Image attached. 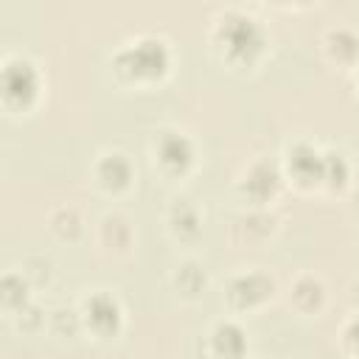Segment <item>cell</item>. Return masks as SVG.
<instances>
[{"label": "cell", "instance_id": "cell-1", "mask_svg": "<svg viewBox=\"0 0 359 359\" xmlns=\"http://www.w3.org/2000/svg\"><path fill=\"white\" fill-rule=\"evenodd\" d=\"M222 56L227 62H236V65H250L261 56L264 45H266V36H264V28L241 14V11H230L219 20L216 25V34H213Z\"/></svg>", "mask_w": 359, "mask_h": 359}, {"label": "cell", "instance_id": "cell-2", "mask_svg": "<svg viewBox=\"0 0 359 359\" xmlns=\"http://www.w3.org/2000/svg\"><path fill=\"white\" fill-rule=\"evenodd\" d=\"M168 65H171V53H168L165 42L154 39V36H143L137 42H129L112 59L115 73L123 81H137V84L163 79Z\"/></svg>", "mask_w": 359, "mask_h": 359}, {"label": "cell", "instance_id": "cell-3", "mask_svg": "<svg viewBox=\"0 0 359 359\" xmlns=\"http://www.w3.org/2000/svg\"><path fill=\"white\" fill-rule=\"evenodd\" d=\"M0 93L8 107H31L39 95V70L28 59H8L0 76Z\"/></svg>", "mask_w": 359, "mask_h": 359}, {"label": "cell", "instance_id": "cell-4", "mask_svg": "<svg viewBox=\"0 0 359 359\" xmlns=\"http://www.w3.org/2000/svg\"><path fill=\"white\" fill-rule=\"evenodd\" d=\"M81 320L84 325L95 334V337H115L123 325V309L118 303L115 294L109 292H95L84 300L81 309Z\"/></svg>", "mask_w": 359, "mask_h": 359}, {"label": "cell", "instance_id": "cell-5", "mask_svg": "<svg viewBox=\"0 0 359 359\" xmlns=\"http://www.w3.org/2000/svg\"><path fill=\"white\" fill-rule=\"evenodd\" d=\"M154 160L168 174H185L194 165V143L180 132H160L154 137Z\"/></svg>", "mask_w": 359, "mask_h": 359}, {"label": "cell", "instance_id": "cell-6", "mask_svg": "<svg viewBox=\"0 0 359 359\" xmlns=\"http://www.w3.org/2000/svg\"><path fill=\"white\" fill-rule=\"evenodd\" d=\"M269 294H272V278L261 275V272L238 275L227 286V300L233 309H252V306L264 303Z\"/></svg>", "mask_w": 359, "mask_h": 359}, {"label": "cell", "instance_id": "cell-7", "mask_svg": "<svg viewBox=\"0 0 359 359\" xmlns=\"http://www.w3.org/2000/svg\"><path fill=\"white\" fill-rule=\"evenodd\" d=\"M286 171L297 185H317L323 182V154L309 143H297L286 154Z\"/></svg>", "mask_w": 359, "mask_h": 359}, {"label": "cell", "instance_id": "cell-8", "mask_svg": "<svg viewBox=\"0 0 359 359\" xmlns=\"http://www.w3.org/2000/svg\"><path fill=\"white\" fill-rule=\"evenodd\" d=\"M210 351L219 359H244L247 353V334L241 325L224 320L210 331Z\"/></svg>", "mask_w": 359, "mask_h": 359}, {"label": "cell", "instance_id": "cell-9", "mask_svg": "<svg viewBox=\"0 0 359 359\" xmlns=\"http://www.w3.org/2000/svg\"><path fill=\"white\" fill-rule=\"evenodd\" d=\"M95 177L101 182V188H107V191H123L132 182V163L121 151L104 154L98 160V165H95Z\"/></svg>", "mask_w": 359, "mask_h": 359}, {"label": "cell", "instance_id": "cell-10", "mask_svg": "<svg viewBox=\"0 0 359 359\" xmlns=\"http://www.w3.org/2000/svg\"><path fill=\"white\" fill-rule=\"evenodd\" d=\"M278 185H280L278 171H275L269 163H255V165L247 171L244 182H241V191H244L252 202H266V199L275 196Z\"/></svg>", "mask_w": 359, "mask_h": 359}, {"label": "cell", "instance_id": "cell-11", "mask_svg": "<svg viewBox=\"0 0 359 359\" xmlns=\"http://www.w3.org/2000/svg\"><path fill=\"white\" fill-rule=\"evenodd\" d=\"M292 297H294V303H297L303 311H314V309L323 306V297H325V294H323V283H320L317 278H311V275H303V278L294 280Z\"/></svg>", "mask_w": 359, "mask_h": 359}, {"label": "cell", "instance_id": "cell-12", "mask_svg": "<svg viewBox=\"0 0 359 359\" xmlns=\"http://www.w3.org/2000/svg\"><path fill=\"white\" fill-rule=\"evenodd\" d=\"M174 283H177V289L182 292V294H188V297H194V294H199L202 289H205V283H208V275H205V269L199 266V264H182L180 269H177V275H174Z\"/></svg>", "mask_w": 359, "mask_h": 359}, {"label": "cell", "instance_id": "cell-13", "mask_svg": "<svg viewBox=\"0 0 359 359\" xmlns=\"http://www.w3.org/2000/svg\"><path fill=\"white\" fill-rule=\"evenodd\" d=\"M348 177H351V168H348V163H345L342 154H337V151L323 154V182L325 185L342 188L348 182Z\"/></svg>", "mask_w": 359, "mask_h": 359}, {"label": "cell", "instance_id": "cell-14", "mask_svg": "<svg viewBox=\"0 0 359 359\" xmlns=\"http://www.w3.org/2000/svg\"><path fill=\"white\" fill-rule=\"evenodd\" d=\"M171 227L180 236H196L199 233V213H196V208L188 205V202L174 205V210H171Z\"/></svg>", "mask_w": 359, "mask_h": 359}, {"label": "cell", "instance_id": "cell-15", "mask_svg": "<svg viewBox=\"0 0 359 359\" xmlns=\"http://www.w3.org/2000/svg\"><path fill=\"white\" fill-rule=\"evenodd\" d=\"M3 303L8 309H25L28 306V283L22 280V275L11 272L3 278Z\"/></svg>", "mask_w": 359, "mask_h": 359}, {"label": "cell", "instance_id": "cell-16", "mask_svg": "<svg viewBox=\"0 0 359 359\" xmlns=\"http://www.w3.org/2000/svg\"><path fill=\"white\" fill-rule=\"evenodd\" d=\"M328 42H331V53L337 59H342V62H351L359 53V39L353 34H348V31H331Z\"/></svg>", "mask_w": 359, "mask_h": 359}, {"label": "cell", "instance_id": "cell-17", "mask_svg": "<svg viewBox=\"0 0 359 359\" xmlns=\"http://www.w3.org/2000/svg\"><path fill=\"white\" fill-rule=\"evenodd\" d=\"M345 342H348V348H351L353 353H359V317L351 320V325L345 328Z\"/></svg>", "mask_w": 359, "mask_h": 359}]
</instances>
